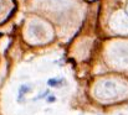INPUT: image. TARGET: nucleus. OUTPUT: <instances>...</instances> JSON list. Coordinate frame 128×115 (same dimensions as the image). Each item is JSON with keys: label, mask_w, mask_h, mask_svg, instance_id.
<instances>
[{"label": "nucleus", "mask_w": 128, "mask_h": 115, "mask_svg": "<svg viewBox=\"0 0 128 115\" xmlns=\"http://www.w3.org/2000/svg\"><path fill=\"white\" fill-rule=\"evenodd\" d=\"M31 90V85L30 84H22V85H20V88H19V95H18V100L19 102H22V99H24V97L29 93Z\"/></svg>", "instance_id": "nucleus-1"}, {"label": "nucleus", "mask_w": 128, "mask_h": 115, "mask_svg": "<svg viewBox=\"0 0 128 115\" xmlns=\"http://www.w3.org/2000/svg\"><path fill=\"white\" fill-rule=\"evenodd\" d=\"M47 84L52 88H58L65 84V79L64 78H50L47 80Z\"/></svg>", "instance_id": "nucleus-2"}, {"label": "nucleus", "mask_w": 128, "mask_h": 115, "mask_svg": "<svg viewBox=\"0 0 128 115\" xmlns=\"http://www.w3.org/2000/svg\"><path fill=\"white\" fill-rule=\"evenodd\" d=\"M48 94H50V92H48V90H46V92H44L42 94H40L39 97H36V98H35L34 100H38V99H41V98H45V97H47Z\"/></svg>", "instance_id": "nucleus-3"}, {"label": "nucleus", "mask_w": 128, "mask_h": 115, "mask_svg": "<svg viewBox=\"0 0 128 115\" xmlns=\"http://www.w3.org/2000/svg\"><path fill=\"white\" fill-rule=\"evenodd\" d=\"M55 100H56V98H55L54 95H52V97H48V98H47V102H48V103H52V102H55Z\"/></svg>", "instance_id": "nucleus-4"}]
</instances>
